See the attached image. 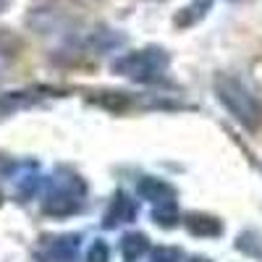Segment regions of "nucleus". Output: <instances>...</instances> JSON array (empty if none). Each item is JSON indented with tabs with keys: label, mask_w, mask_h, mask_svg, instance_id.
Segmentation results:
<instances>
[{
	"label": "nucleus",
	"mask_w": 262,
	"mask_h": 262,
	"mask_svg": "<svg viewBox=\"0 0 262 262\" xmlns=\"http://www.w3.org/2000/svg\"><path fill=\"white\" fill-rule=\"evenodd\" d=\"M3 3H6V0H0V6H3Z\"/></svg>",
	"instance_id": "nucleus-2"
},
{
	"label": "nucleus",
	"mask_w": 262,
	"mask_h": 262,
	"mask_svg": "<svg viewBox=\"0 0 262 262\" xmlns=\"http://www.w3.org/2000/svg\"><path fill=\"white\" fill-rule=\"evenodd\" d=\"M217 92H221V100L236 113V118L244 121L249 128H254V126L262 121V107H259V102L244 90V86H238L236 81H228V79H226L223 84H217Z\"/></svg>",
	"instance_id": "nucleus-1"
}]
</instances>
